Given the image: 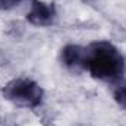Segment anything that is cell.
<instances>
[{
	"instance_id": "7a4b0ae2",
	"label": "cell",
	"mask_w": 126,
	"mask_h": 126,
	"mask_svg": "<svg viewBox=\"0 0 126 126\" xmlns=\"http://www.w3.org/2000/svg\"><path fill=\"white\" fill-rule=\"evenodd\" d=\"M1 95L13 106L30 110L40 107L44 101L43 87L28 76H18L6 82L1 88Z\"/></svg>"
},
{
	"instance_id": "277c9868",
	"label": "cell",
	"mask_w": 126,
	"mask_h": 126,
	"mask_svg": "<svg viewBox=\"0 0 126 126\" xmlns=\"http://www.w3.org/2000/svg\"><path fill=\"white\" fill-rule=\"evenodd\" d=\"M59 59L67 70L73 73H82L85 64V46H79L73 43L63 46Z\"/></svg>"
},
{
	"instance_id": "6da1fadb",
	"label": "cell",
	"mask_w": 126,
	"mask_h": 126,
	"mask_svg": "<svg viewBox=\"0 0 126 126\" xmlns=\"http://www.w3.org/2000/svg\"><path fill=\"white\" fill-rule=\"evenodd\" d=\"M84 72L106 84H117L126 72V60L122 51L110 41L97 40L85 46Z\"/></svg>"
},
{
	"instance_id": "5b68a950",
	"label": "cell",
	"mask_w": 126,
	"mask_h": 126,
	"mask_svg": "<svg viewBox=\"0 0 126 126\" xmlns=\"http://www.w3.org/2000/svg\"><path fill=\"white\" fill-rule=\"evenodd\" d=\"M113 100L122 109L126 110V82H119L113 90Z\"/></svg>"
},
{
	"instance_id": "3957f363",
	"label": "cell",
	"mask_w": 126,
	"mask_h": 126,
	"mask_svg": "<svg viewBox=\"0 0 126 126\" xmlns=\"http://www.w3.org/2000/svg\"><path fill=\"white\" fill-rule=\"evenodd\" d=\"M25 18L32 27L38 28L50 27L57 19L56 4L53 1H46V0H30V7Z\"/></svg>"
},
{
	"instance_id": "8992f818",
	"label": "cell",
	"mask_w": 126,
	"mask_h": 126,
	"mask_svg": "<svg viewBox=\"0 0 126 126\" xmlns=\"http://www.w3.org/2000/svg\"><path fill=\"white\" fill-rule=\"evenodd\" d=\"M27 0H0V12L13 10L19 6H22Z\"/></svg>"
}]
</instances>
